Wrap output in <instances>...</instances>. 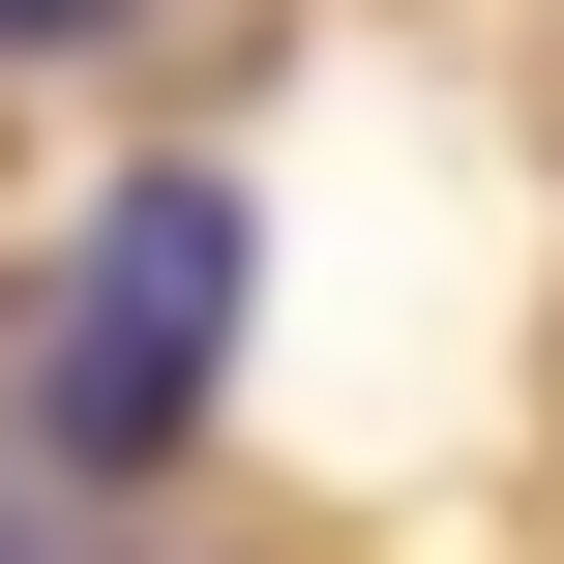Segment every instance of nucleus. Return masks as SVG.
<instances>
[{
	"instance_id": "obj_1",
	"label": "nucleus",
	"mask_w": 564,
	"mask_h": 564,
	"mask_svg": "<svg viewBox=\"0 0 564 564\" xmlns=\"http://www.w3.org/2000/svg\"><path fill=\"white\" fill-rule=\"evenodd\" d=\"M238 297H268L238 178H119V208L59 238V297H30V446H59V476H149V446H208V387H238Z\"/></svg>"
},
{
	"instance_id": "obj_2",
	"label": "nucleus",
	"mask_w": 564,
	"mask_h": 564,
	"mask_svg": "<svg viewBox=\"0 0 564 564\" xmlns=\"http://www.w3.org/2000/svg\"><path fill=\"white\" fill-rule=\"evenodd\" d=\"M0 30H30V59H89V30H119V0H0Z\"/></svg>"
}]
</instances>
